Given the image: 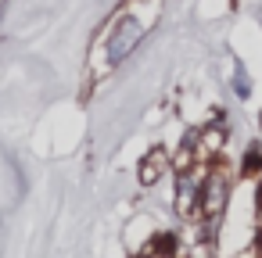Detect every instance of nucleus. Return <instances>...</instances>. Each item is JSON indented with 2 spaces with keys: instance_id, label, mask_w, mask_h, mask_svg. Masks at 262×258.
Here are the masks:
<instances>
[{
  "instance_id": "f257e3e1",
  "label": "nucleus",
  "mask_w": 262,
  "mask_h": 258,
  "mask_svg": "<svg viewBox=\"0 0 262 258\" xmlns=\"http://www.w3.org/2000/svg\"><path fill=\"white\" fill-rule=\"evenodd\" d=\"M140 40V26L133 22V18H126L119 29H115V36H112V47H108V58L112 61H119V58H126L129 54V47Z\"/></svg>"
}]
</instances>
